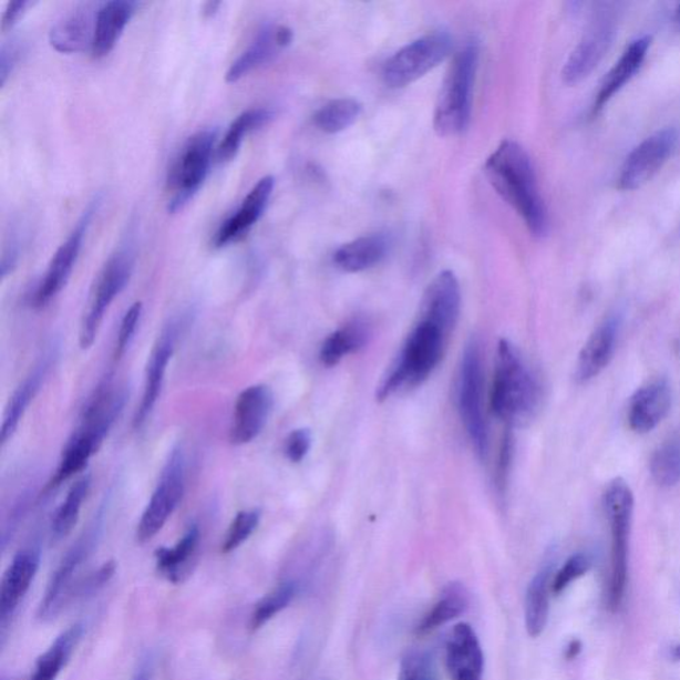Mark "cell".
<instances>
[{"label":"cell","mask_w":680,"mask_h":680,"mask_svg":"<svg viewBox=\"0 0 680 680\" xmlns=\"http://www.w3.org/2000/svg\"><path fill=\"white\" fill-rule=\"evenodd\" d=\"M199 545V529L192 525L179 542L172 548H159L156 552V566L159 575L169 583L179 584L188 576L193 559Z\"/></svg>","instance_id":"f1b7e54d"},{"label":"cell","mask_w":680,"mask_h":680,"mask_svg":"<svg viewBox=\"0 0 680 680\" xmlns=\"http://www.w3.org/2000/svg\"><path fill=\"white\" fill-rule=\"evenodd\" d=\"M219 6H221V3H219V2H208V3H205L204 7H203L204 16H206V17L215 16V13L219 9Z\"/></svg>","instance_id":"681fc988"},{"label":"cell","mask_w":680,"mask_h":680,"mask_svg":"<svg viewBox=\"0 0 680 680\" xmlns=\"http://www.w3.org/2000/svg\"><path fill=\"white\" fill-rule=\"evenodd\" d=\"M99 536V523L92 525V528L80 537L76 544L66 552L62 563L53 573L42 602L39 606V618L42 621H52L63 610L69 599L75 595V577L83 564L89 559L93 549H95Z\"/></svg>","instance_id":"4fadbf2b"},{"label":"cell","mask_w":680,"mask_h":680,"mask_svg":"<svg viewBox=\"0 0 680 680\" xmlns=\"http://www.w3.org/2000/svg\"><path fill=\"white\" fill-rule=\"evenodd\" d=\"M275 186L276 179L271 176L259 179L253 186L239 208L226 218L216 231L215 238H213V246L216 249H224L248 235L253 226L261 219L265 210L268 209Z\"/></svg>","instance_id":"e0dca14e"},{"label":"cell","mask_w":680,"mask_h":680,"mask_svg":"<svg viewBox=\"0 0 680 680\" xmlns=\"http://www.w3.org/2000/svg\"><path fill=\"white\" fill-rule=\"evenodd\" d=\"M552 569L545 566L533 577L525 598V626L533 638L543 635L549 619Z\"/></svg>","instance_id":"4dcf8cb0"},{"label":"cell","mask_w":680,"mask_h":680,"mask_svg":"<svg viewBox=\"0 0 680 680\" xmlns=\"http://www.w3.org/2000/svg\"><path fill=\"white\" fill-rule=\"evenodd\" d=\"M217 131L206 128L188 138L168 173V210L177 213L202 189L215 156Z\"/></svg>","instance_id":"ba28073f"},{"label":"cell","mask_w":680,"mask_h":680,"mask_svg":"<svg viewBox=\"0 0 680 680\" xmlns=\"http://www.w3.org/2000/svg\"><path fill=\"white\" fill-rule=\"evenodd\" d=\"M298 593L296 581H285L279 584L275 590L266 595L253 610L250 626L253 630L261 629L270 622L279 612L284 611L292 602Z\"/></svg>","instance_id":"8d00e7d4"},{"label":"cell","mask_w":680,"mask_h":680,"mask_svg":"<svg viewBox=\"0 0 680 680\" xmlns=\"http://www.w3.org/2000/svg\"><path fill=\"white\" fill-rule=\"evenodd\" d=\"M650 472L659 486L669 488L680 483V439L659 446L650 460Z\"/></svg>","instance_id":"74e56055"},{"label":"cell","mask_w":680,"mask_h":680,"mask_svg":"<svg viewBox=\"0 0 680 680\" xmlns=\"http://www.w3.org/2000/svg\"><path fill=\"white\" fill-rule=\"evenodd\" d=\"M40 566V553L23 549L13 557L0 584V624L2 628L16 616L20 602L29 593Z\"/></svg>","instance_id":"44dd1931"},{"label":"cell","mask_w":680,"mask_h":680,"mask_svg":"<svg viewBox=\"0 0 680 680\" xmlns=\"http://www.w3.org/2000/svg\"><path fill=\"white\" fill-rule=\"evenodd\" d=\"M185 324V318H173L162 331V334L156 340L155 347L151 352L148 364L145 371V384L142 402H140L133 426L135 430L143 429L152 415L153 410L162 395L165 373L168 370V364L175 353L176 344L179 334Z\"/></svg>","instance_id":"9a60e30c"},{"label":"cell","mask_w":680,"mask_h":680,"mask_svg":"<svg viewBox=\"0 0 680 680\" xmlns=\"http://www.w3.org/2000/svg\"><path fill=\"white\" fill-rule=\"evenodd\" d=\"M512 450H513V440H512L511 430H508L506 431L505 436L503 439L502 451H499L497 480H498V485H502V486L505 484V477L506 475H508V472H509Z\"/></svg>","instance_id":"7dc6e473"},{"label":"cell","mask_w":680,"mask_h":680,"mask_svg":"<svg viewBox=\"0 0 680 680\" xmlns=\"http://www.w3.org/2000/svg\"><path fill=\"white\" fill-rule=\"evenodd\" d=\"M618 330V319L609 317L591 332L581 352H579L576 373L578 382H589L609 365L612 356H615Z\"/></svg>","instance_id":"d4e9b609"},{"label":"cell","mask_w":680,"mask_h":680,"mask_svg":"<svg viewBox=\"0 0 680 680\" xmlns=\"http://www.w3.org/2000/svg\"><path fill=\"white\" fill-rule=\"evenodd\" d=\"M445 664L451 680H483V649L471 625L453 628L445 646Z\"/></svg>","instance_id":"ffe728a7"},{"label":"cell","mask_w":680,"mask_h":680,"mask_svg":"<svg viewBox=\"0 0 680 680\" xmlns=\"http://www.w3.org/2000/svg\"><path fill=\"white\" fill-rule=\"evenodd\" d=\"M102 198L97 197L86 206L82 217L72 229L70 236L60 245L53 255L49 269H47L42 281L38 285L32 305L38 309L45 308L52 299H55L69 284L73 268H75L80 250L83 248L86 231H89L93 217H95Z\"/></svg>","instance_id":"8fae6325"},{"label":"cell","mask_w":680,"mask_h":680,"mask_svg":"<svg viewBox=\"0 0 680 680\" xmlns=\"http://www.w3.org/2000/svg\"><path fill=\"white\" fill-rule=\"evenodd\" d=\"M452 40L449 33L436 31L413 40L385 63L384 83L391 89L418 82L450 56Z\"/></svg>","instance_id":"30bf717a"},{"label":"cell","mask_w":680,"mask_h":680,"mask_svg":"<svg viewBox=\"0 0 680 680\" xmlns=\"http://www.w3.org/2000/svg\"><path fill=\"white\" fill-rule=\"evenodd\" d=\"M457 406L473 449L480 457L488 452V425L484 413V370L476 339L466 343L457 379Z\"/></svg>","instance_id":"52a82bcc"},{"label":"cell","mask_w":680,"mask_h":680,"mask_svg":"<svg viewBox=\"0 0 680 680\" xmlns=\"http://www.w3.org/2000/svg\"><path fill=\"white\" fill-rule=\"evenodd\" d=\"M370 338V324L362 319H356L324 339L319 351V360L326 367H334L344 357L363 349Z\"/></svg>","instance_id":"f546056e"},{"label":"cell","mask_w":680,"mask_h":680,"mask_svg":"<svg viewBox=\"0 0 680 680\" xmlns=\"http://www.w3.org/2000/svg\"><path fill=\"white\" fill-rule=\"evenodd\" d=\"M538 402L537 380L522 353L508 339L499 340L491 392L493 412L503 422L513 425L529 419Z\"/></svg>","instance_id":"7a4b0ae2"},{"label":"cell","mask_w":680,"mask_h":680,"mask_svg":"<svg viewBox=\"0 0 680 680\" xmlns=\"http://www.w3.org/2000/svg\"><path fill=\"white\" fill-rule=\"evenodd\" d=\"M674 22H676L677 29L680 31V4L677 7V10H676Z\"/></svg>","instance_id":"816d5d0a"},{"label":"cell","mask_w":680,"mask_h":680,"mask_svg":"<svg viewBox=\"0 0 680 680\" xmlns=\"http://www.w3.org/2000/svg\"><path fill=\"white\" fill-rule=\"evenodd\" d=\"M186 483V459L182 446L171 452L155 491L137 525V542L144 544L162 532L183 502Z\"/></svg>","instance_id":"9c48e42d"},{"label":"cell","mask_w":680,"mask_h":680,"mask_svg":"<svg viewBox=\"0 0 680 680\" xmlns=\"http://www.w3.org/2000/svg\"><path fill=\"white\" fill-rule=\"evenodd\" d=\"M470 606V593L460 583H452L445 586L435 605L423 617L418 626L419 635L442 628L453 619L463 616Z\"/></svg>","instance_id":"1f68e13d"},{"label":"cell","mask_w":680,"mask_h":680,"mask_svg":"<svg viewBox=\"0 0 680 680\" xmlns=\"http://www.w3.org/2000/svg\"><path fill=\"white\" fill-rule=\"evenodd\" d=\"M292 31L281 24H268L258 31L253 42L248 45L236 62H233L226 72V82L237 83L250 72L258 70L275 60L279 53L292 42Z\"/></svg>","instance_id":"ac0fdd59"},{"label":"cell","mask_w":680,"mask_h":680,"mask_svg":"<svg viewBox=\"0 0 680 680\" xmlns=\"http://www.w3.org/2000/svg\"><path fill=\"white\" fill-rule=\"evenodd\" d=\"M33 4L35 3L30 2V0H16V2L7 4L2 17V27H0L2 32L7 33L12 30Z\"/></svg>","instance_id":"bcb514c9"},{"label":"cell","mask_w":680,"mask_h":680,"mask_svg":"<svg viewBox=\"0 0 680 680\" xmlns=\"http://www.w3.org/2000/svg\"><path fill=\"white\" fill-rule=\"evenodd\" d=\"M153 674V664L150 659H146L135 672L131 680H151Z\"/></svg>","instance_id":"c3c4849f"},{"label":"cell","mask_w":680,"mask_h":680,"mask_svg":"<svg viewBox=\"0 0 680 680\" xmlns=\"http://www.w3.org/2000/svg\"><path fill=\"white\" fill-rule=\"evenodd\" d=\"M671 404L672 392L668 380H651L631 398L628 416L630 429L638 433L651 432L669 415Z\"/></svg>","instance_id":"7402d4cb"},{"label":"cell","mask_w":680,"mask_h":680,"mask_svg":"<svg viewBox=\"0 0 680 680\" xmlns=\"http://www.w3.org/2000/svg\"><path fill=\"white\" fill-rule=\"evenodd\" d=\"M52 353H47L44 359L33 367L30 375L27 377L20 384L6 406L3 423H2V445H4L17 432L20 420L23 419L27 409L38 395L40 387L43 385L44 379L49 375L52 364Z\"/></svg>","instance_id":"4316f807"},{"label":"cell","mask_w":680,"mask_h":680,"mask_svg":"<svg viewBox=\"0 0 680 680\" xmlns=\"http://www.w3.org/2000/svg\"><path fill=\"white\" fill-rule=\"evenodd\" d=\"M259 523H261V511L249 509L238 512L236 517L233 518L228 532H226L223 553L228 555V553L235 552L239 546L248 542L253 533L257 530Z\"/></svg>","instance_id":"f35d334b"},{"label":"cell","mask_w":680,"mask_h":680,"mask_svg":"<svg viewBox=\"0 0 680 680\" xmlns=\"http://www.w3.org/2000/svg\"><path fill=\"white\" fill-rule=\"evenodd\" d=\"M617 22L610 10L599 12L593 20L581 40L573 50L563 69V80L575 85L590 76L615 42Z\"/></svg>","instance_id":"5bb4252c"},{"label":"cell","mask_w":680,"mask_h":680,"mask_svg":"<svg viewBox=\"0 0 680 680\" xmlns=\"http://www.w3.org/2000/svg\"><path fill=\"white\" fill-rule=\"evenodd\" d=\"M679 133L672 126L659 130L638 144L626 157L618 177V188L636 190L648 184L674 153Z\"/></svg>","instance_id":"7c38bea8"},{"label":"cell","mask_w":680,"mask_h":680,"mask_svg":"<svg viewBox=\"0 0 680 680\" xmlns=\"http://www.w3.org/2000/svg\"><path fill=\"white\" fill-rule=\"evenodd\" d=\"M143 316V303L135 302L131 306L128 310H126L122 324H120V330L115 344V360H120L125 356L126 350L130 349V344L132 343L133 337H135V332L137 330V326L140 323V319Z\"/></svg>","instance_id":"b9f144b4"},{"label":"cell","mask_w":680,"mask_h":680,"mask_svg":"<svg viewBox=\"0 0 680 680\" xmlns=\"http://www.w3.org/2000/svg\"><path fill=\"white\" fill-rule=\"evenodd\" d=\"M485 175L497 195L524 219L533 236L542 238L549 230L548 212L539 195L532 159L513 140H504L486 159Z\"/></svg>","instance_id":"6da1fadb"},{"label":"cell","mask_w":680,"mask_h":680,"mask_svg":"<svg viewBox=\"0 0 680 680\" xmlns=\"http://www.w3.org/2000/svg\"><path fill=\"white\" fill-rule=\"evenodd\" d=\"M671 657L674 661L680 662V645L676 646L674 650H672Z\"/></svg>","instance_id":"f907efd6"},{"label":"cell","mask_w":680,"mask_h":680,"mask_svg":"<svg viewBox=\"0 0 680 680\" xmlns=\"http://www.w3.org/2000/svg\"><path fill=\"white\" fill-rule=\"evenodd\" d=\"M604 506L611 530L608 601L611 609L622 604L629 577V536L635 496L622 478L612 480L604 495Z\"/></svg>","instance_id":"5b68a950"},{"label":"cell","mask_w":680,"mask_h":680,"mask_svg":"<svg viewBox=\"0 0 680 680\" xmlns=\"http://www.w3.org/2000/svg\"><path fill=\"white\" fill-rule=\"evenodd\" d=\"M272 119V112L266 109H255L245 111L237 116L235 122L226 131L221 144L217 146V157L219 162L226 163L235 158L241 150L244 140L253 131L261 128Z\"/></svg>","instance_id":"836d02e7"},{"label":"cell","mask_w":680,"mask_h":680,"mask_svg":"<svg viewBox=\"0 0 680 680\" xmlns=\"http://www.w3.org/2000/svg\"><path fill=\"white\" fill-rule=\"evenodd\" d=\"M135 243L132 238H126V241L120 245V248L105 262L93 286L89 308H86L79 334L80 347L83 350L91 349L95 343L106 311L128 285L133 270H135Z\"/></svg>","instance_id":"8992f818"},{"label":"cell","mask_w":680,"mask_h":680,"mask_svg":"<svg viewBox=\"0 0 680 680\" xmlns=\"http://www.w3.org/2000/svg\"><path fill=\"white\" fill-rule=\"evenodd\" d=\"M312 437L311 432L299 429L290 432L285 440V455L291 463H301L309 455Z\"/></svg>","instance_id":"7bdbcfd3"},{"label":"cell","mask_w":680,"mask_h":680,"mask_svg":"<svg viewBox=\"0 0 680 680\" xmlns=\"http://www.w3.org/2000/svg\"><path fill=\"white\" fill-rule=\"evenodd\" d=\"M387 251H389V241L384 236L360 237L340 246L334 255V264L340 270L360 272L382 262Z\"/></svg>","instance_id":"83f0119b"},{"label":"cell","mask_w":680,"mask_h":680,"mask_svg":"<svg viewBox=\"0 0 680 680\" xmlns=\"http://www.w3.org/2000/svg\"><path fill=\"white\" fill-rule=\"evenodd\" d=\"M272 405L275 396L268 385H250L239 393L230 426L231 444H249L261 435L271 415Z\"/></svg>","instance_id":"2e32d148"},{"label":"cell","mask_w":680,"mask_h":680,"mask_svg":"<svg viewBox=\"0 0 680 680\" xmlns=\"http://www.w3.org/2000/svg\"><path fill=\"white\" fill-rule=\"evenodd\" d=\"M451 334L439 324L419 318L395 362L380 383L377 398L385 400L399 390L423 384L444 357Z\"/></svg>","instance_id":"3957f363"},{"label":"cell","mask_w":680,"mask_h":680,"mask_svg":"<svg viewBox=\"0 0 680 680\" xmlns=\"http://www.w3.org/2000/svg\"><path fill=\"white\" fill-rule=\"evenodd\" d=\"M460 309H462V291L455 272L451 270L439 272L424 292L419 318L436 323L452 334L459 321Z\"/></svg>","instance_id":"d6986e66"},{"label":"cell","mask_w":680,"mask_h":680,"mask_svg":"<svg viewBox=\"0 0 680 680\" xmlns=\"http://www.w3.org/2000/svg\"><path fill=\"white\" fill-rule=\"evenodd\" d=\"M651 45V37H641L632 40L628 49L625 50L622 56L606 75L601 89H599L593 113H597L610 102L626 84L635 78L636 73L641 69L646 56H648Z\"/></svg>","instance_id":"484cf974"},{"label":"cell","mask_w":680,"mask_h":680,"mask_svg":"<svg viewBox=\"0 0 680 680\" xmlns=\"http://www.w3.org/2000/svg\"><path fill=\"white\" fill-rule=\"evenodd\" d=\"M116 565L113 561L105 563L102 568H99L97 571L92 573V575L85 579L83 584L78 586V595L85 597L89 595H93V593L102 589L104 585L111 581L113 575H115Z\"/></svg>","instance_id":"ee69618b"},{"label":"cell","mask_w":680,"mask_h":680,"mask_svg":"<svg viewBox=\"0 0 680 680\" xmlns=\"http://www.w3.org/2000/svg\"><path fill=\"white\" fill-rule=\"evenodd\" d=\"M20 53H22V47H20L17 40L3 43L2 50H0V84L2 86L7 83V79L10 78L13 70H16Z\"/></svg>","instance_id":"f6af8a7d"},{"label":"cell","mask_w":680,"mask_h":680,"mask_svg":"<svg viewBox=\"0 0 680 680\" xmlns=\"http://www.w3.org/2000/svg\"><path fill=\"white\" fill-rule=\"evenodd\" d=\"M138 9L140 3L131 0L100 3L91 47L93 58L102 59L115 49L125 27L130 24Z\"/></svg>","instance_id":"cb8c5ba5"},{"label":"cell","mask_w":680,"mask_h":680,"mask_svg":"<svg viewBox=\"0 0 680 680\" xmlns=\"http://www.w3.org/2000/svg\"><path fill=\"white\" fill-rule=\"evenodd\" d=\"M398 680H435L432 657L423 650L406 652L400 662Z\"/></svg>","instance_id":"ab89813d"},{"label":"cell","mask_w":680,"mask_h":680,"mask_svg":"<svg viewBox=\"0 0 680 680\" xmlns=\"http://www.w3.org/2000/svg\"><path fill=\"white\" fill-rule=\"evenodd\" d=\"M362 109L353 99L332 100L316 113L315 124L319 131L336 135L356 123Z\"/></svg>","instance_id":"d590c367"},{"label":"cell","mask_w":680,"mask_h":680,"mask_svg":"<svg viewBox=\"0 0 680 680\" xmlns=\"http://www.w3.org/2000/svg\"><path fill=\"white\" fill-rule=\"evenodd\" d=\"M91 488V476L84 475L72 484L64 502L60 504L51 523L52 537L63 539L75 528L80 512Z\"/></svg>","instance_id":"e575fe53"},{"label":"cell","mask_w":680,"mask_h":680,"mask_svg":"<svg viewBox=\"0 0 680 680\" xmlns=\"http://www.w3.org/2000/svg\"><path fill=\"white\" fill-rule=\"evenodd\" d=\"M100 4H80L52 25L49 40L60 53H75L92 47Z\"/></svg>","instance_id":"603a6c76"},{"label":"cell","mask_w":680,"mask_h":680,"mask_svg":"<svg viewBox=\"0 0 680 680\" xmlns=\"http://www.w3.org/2000/svg\"><path fill=\"white\" fill-rule=\"evenodd\" d=\"M83 636V626L73 625L62 632L44 655L38 658L30 680H56L69 663Z\"/></svg>","instance_id":"d6a6232c"},{"label":"cell","mask_w":680,"mask_h":680,"mask_svg":"<svg viewBox=\"0 0 680 680\" xmlns=\"http://www.w3.org/2000/svg\"><path fill=\"white\" fill-rule=\"evenodd\" d=\"M478 66V47L470 43L456 53L444 78L433 116L439 136H457L471 120L472 91Z\"/></svg>","instance_id":"277c9868"},{"label":"cell","mask_w":680,"mask_h":680,"mask_svg":"<svg viewBox=\"0 0 680 680\" xmlns=\"http://www.w3.org/2000/svg\"><path fill=\"white\" fill-rule=\"evenodd\" d=\"M590 568L591 559L588 555H585V553L573 555L566 559L563 568L559 569L555 578L552 579V593L561 595L573 583H576L578 578L585 576Z\"/></svg>","instance_id":"60d3db41"}]
</instances>
